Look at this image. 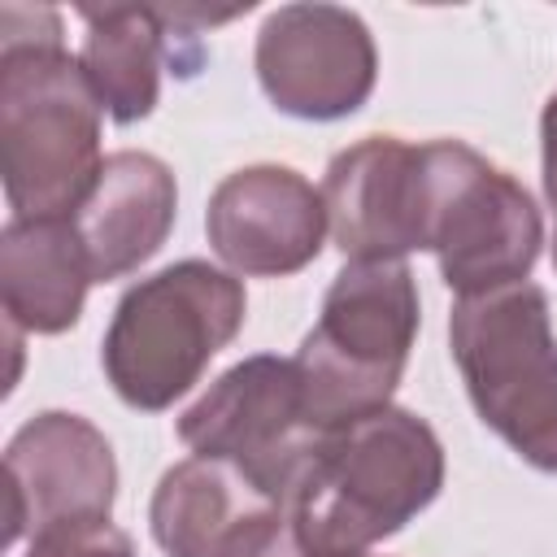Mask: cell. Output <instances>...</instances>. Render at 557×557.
<instances>
[{
	"label": "cell",
	"instance_id": "6da1fadb",
	"mask_svg": "<svg viewBox=\"0 0 557 557\" xmlns=\"http://www.w3.org/2000/svg\"><path fill=\"white\" fill-rule=\"evenodd\" d=\"M100 100L48 4H0V178L13 218H74L104 170Z\"/></svg>",
	"mask_w": 557,
	"mask_h": 557
},
{
	"label": "cell",
	"instance_id": "7a4b0ae2",
	"mask_svg": "<svg viewBox=\"0 0 557 557\" xmlns=\"http://www.w3.org/2000/svg\"><path fill=\"white\" fill-rule=\"evenodd\" d=\"M444 487V444L409 409L387 405L331 431L305 457L287 513L318 557H366L413 522Z\"/></svg>",
	"mask_w": 557,
	"mask_h": 557
},
{
	"label": "cell",
	"instance_id": "3957f363",
	"mask_svg": "<svg viewBox=\"0 0 557 557\" xmlns=\"http://www.w3.org/2000/svg\"><path fill=\"white\" fill-rule=\"evenodd\" d=\"M422 326V300L405 261H348L300 339L296 370L309 426L344 431L392 405Z\"/></svg>",
	"mask_w": 557,
	"mask_h": 557
},
{
	"label": "cell",
	"instance_id": "277c9868",
	"mask_svg": "<svg viewBox=\"0 0 557 557\" xmlns=\"http://www.w3.org/2000/svg\"><path fill=\"white\" fill-rule=\"evenodd\" d=\"M244 313V283L209 261L187 257L139 278L122 292L100 344L109 387L131 409H170L239 335Z\"/></svg>",
	"mask_w": 557,
	"mask_h": 557
},
{
	"label": "cell",
	"instance_id": "5b68a950",
	"mask_svg": "<svg viewBox=\"0 0 557 557\" xmlns=\"http://www.w3.org/2000/svg\"><path fill=\"white\" fill-rule=\"evenodd\" d=\"M418 235L457 300L527 283L544 218L531 191L461 139L418 144Z\"/></svg>",
	"mask_w": 557,
	"mask_h": 557
},
{
	"label": "cell",
	"instance_id": "8992f818",
	"mask_svg": "<svg viewBox=\"0 0 557 557\" xmlns=\"http://www.w3.org/2000/svg\"><path fill=\"white\" fill-rule=\"evenodd\" d=\"M448 344L483 426L527 466L557 474V335L548 292L513 283L457 300Z\"/></svg>",
	"mask_w": 557,
	"mask_h": 557
},
{
	"label": "cell",
	"instance_id": "52a82bcc",
	"mask_svg": "<svg viewBox=\"0 0 557 557\" xmlns=\"http://www.w3.org/2000/svg\"><path fill=\"white\" fill-rule=\"evenodd\" d=\"M178 440L196 457L231 461L274 500H287L322 435L309 426L296 357L257 352L222 370L209 392L183 409Z\"/></svg>",
	"mask_w": 557,
	"mask_h": 557
},
{
	"label": "cell",
	"instance_id": "ba28073f",
	"mask_svg": "<svg viewBox=\"0 0 557 557\" xmlns=\"http://www.w3.org/2000/svg\"><path fill=\"white\" fill-rule=\"evenodd\" d=\"M257 83L270 104L300 122L357 113L379 78L370 26L339 4H283L257 30Z\"/></svg>",
	"mask_w": 557,
	"mask_h": 557
},
{
	"label": "cell",
	"instance_id": "9c48e42d",
	"mask_svg": "<svg viewBox=\"0 0 557 557\" xmlns=\"http://www.w3.org/2000/svg\"><path fill=\"white\" fill-rule=\"evenodd\" d=\"M113 500L117 461L100 426L44 409L13 431L4 448V544L52 522L109 518Z\"/></svg>",
	"mask_w": 557,
	"mask_h": 557
},
{
	"label": "cell",
	"instance_id": "30bf717a",
	"mask_svg": "<svg viewBox=\"0 0 557 557\" xmlns=\"http://www.w3.org/2000/svg\"><path fill=\"white\" fill-rule=\"evenodd\" d=\"M326 200L292 165H244L226 174L205 209L218 261L248 278H283L318 261L326 244Z\"/></svg>",
	"mask_w": 557,
	"mask_h": 557
},
{
	"label": "cell",
	"instance_id": "8fae6325",
	"mask_svg": "<svg viewBox=\"0 0 557 557\" xmlns=\"http://www.w3.org/2000/svg\"><path fill=\"white\" fill-rule=\"evenodd\" d=\"M331 239L344 261H405L418 235V144L366 135L335 152L322 178Z\"/></svg>",
	"mask_w": 557,
	"mask_h": 557
},
{
	"label": "cell",
	"instance_id": "7c38bea8",
	"mask_svg": "<svg viewBox=\"0 0 557 557\" xmlns=\"http://www.w3.org/2000/svg\"><path fill=\"white\" fill-rule=\"evenodd\" d=\"M178 218V183L174 170L139 148H122L104 157L96 187L74 213V231L83 239L87 265L96 283H113L135 274L144 261L161 252Z\"/></svg>",
	"mask_w": 557,
	"mask_h": 557
},
{
	"label": "cell",
	"instance_id": "4fadbf2b",
	"mask_svg": "<svg viewBox=\"0 0 557 557\" xmlns=\"http://www.w3.org/2000/svg\"><path fill=\"white\" fill-rule=\"evenodd\" d=\"M91 283L74 218H13L0 231V305L9 326L26 335L70 331Z\"/></svg>",
	"mask_w": 557,
	"mask_h": 557
},
{
	"label": "cell",
	"instance_id": "5bb4252c",
	"mask_svg": "<svg viewBox=\"0 0 557 557\" xmlns=\"http://www.w3.org/2000/svg\"><path fill=\"white\" fill-rule=\"evenodd\" d=\"M87 35L78 65L100 100V109L117 126L144 122L161 100V70L165 61L183 65L174 48V30L152 4H104L78 9Z\"/></svg>",
	"mask_w": 557,
	"mask_h": 557
},
{
	"label": "cell",
	"instance_id": "9a60e30c",
	"mask_svg": "<svg viewBox=\"0 0 557 557\" xmlns=\"http://www.w3.org/2000/svg\"><path fill=\"white\" fill-rule=\"evenodd\" d=\"M26 557H135V544L113 518H78L30 531Z\"/></svg>",
	"mask_w": 557,
	"mask_h": 557
},
{
	"label": "cell",
	"instance_id": "2e32d148",
	"mask_svg": "<svg viewBox=\"0 0 557 557\" xmlns=\"http://www.w3.org/2000/svg\"><path fill=\"white\" fill-rule=\"evenodd\" d=\"M540 152H544V200L557 213V91L540 113Z\"/></svg>",
	"mask_w": 557,
	"mask_h": 557
},
{
	"label": "cell",
	"instance_id": "e0dca14e",
	"mask_svg": "<svg viewBox=\"0 0 557 557\" xmlns=\"http://www.w3.org/2000/svg\"><path fill=\"white\" fill-rule=\"evenodd\" d=\"M366 557H370V553H366Z\"/></svg>",
	"mask_w": 557,
	"mask_h": 557
}]
</instances>
